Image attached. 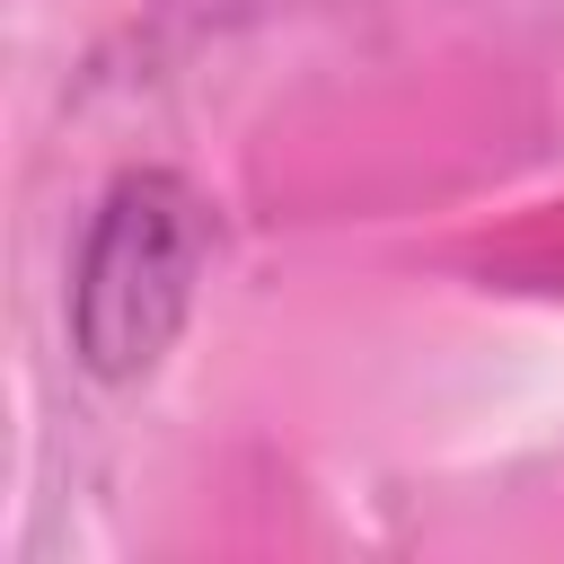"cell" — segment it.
I'll use <instances>...</instances> for the list:
<instances>
[{"instance_id":"6da1fadb","label":"cell","mask_w":564,"mask_h":564,"mask_svg":"<svg viewBox=\"0 0 564 564\" xmlns=\"http://www.w3.org/2000/svg\"><path fill=\"white\" fill-rule=\"evenodd\" d=\"M203 256H212V212L185 176L167 167H141L123 176L106 203H97V229L79 247V273H70V344L97 379H141L185 308H194V282H203Z\"/></svg>"}]
</instances>
